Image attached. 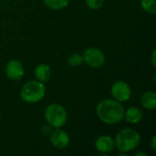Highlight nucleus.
<instances>
[{
	"label": "nucleus",
	"mask_w": 156,
	"mask_h": 156,
	"mask_svg": "<svg viewBox=\"0 0 156 156\" xmlns=\"http://www.w3.org/2000/svg\"><path fill=\"white\" fill-rule=\"evenodd\" d=\"M83 60L91 68L101 67L105 62V56L103 52L96 48H87L83 53Z\"/></svg>",
	"instance_id": "5"
},
{
	"label": "nucleus",
	"mask_w": 156,
	"mask_h": 156,
	"mask_svg": "<svg viewBox=\"0 0 156 156\" xmlns=\"http://www.w3.org/2000/svg\"><path fill=\"white\" fill-rule=\"evenodd\" d=\"M136 155H146V154H144V153H137V154H136Z\"/></svg>",
	"instance_id": "19"
},
{
	"label": "nucleus",
	"mask_w": 156,
	"mask_h": 156,
	"mask_svg": "<svg viewBox=\"0 0 156 156\" xmlns=\"http://www.w3.org/2000/svg\"><path fill=\"white\" fill-rule=\"evenodd\" d=\"M114 141L112 137L108 135H101L100 136L95 143L96 149L103 154H109L113 151L114 149Z\"/></svg>",
	"instance_id": "9"
},
{
	"label": "nucleus",
	"mask_w": 156,
	"mask_h": 156,
	"mask_svg": "<svg viewBox=\"0 0 156 156\" xmlns=\"http://www.w3.org/2000/svg\"><path fill=\"white\" fill-rule=\"evenodd\" d=\"M50 142L56 148L65 149L69 144V137L66 132L57 128V130L51 133Z\"/></svg>",
	"instance_id": "8"
},
{
	"label": "nucleus",
	"mask_w": 156,
	"mask_h": 156,
	"mask_svg": "<svg viewBox=\"0 0 156 156\" xmlns=\"http://www.w3.org/2000/svg\"><path fill=\"white\" fill-rule=\"evenodd\" d=\"M112 94L116 101H126L131 97V89L125 81L118 80L112 87Z\"/></svg>",
	"instance_id": "6"
},
{
	"label": "nucleus",
	"mask_w": 156,
	"mask_h": 156,
	"mask_svg": "<svg viewBox=\"0 0 156 156\" xmlns=\"http://www.w3.org/2000/svg\"><path fill=\"white\" fill-rule=\"evenodd\" d=\"M143 107L147 110H154L156 107V94L154 91L145 92L141 99Z\"/></svg>",
	"instance_id": "12"
},
{
	"label": "nucleus",
	"mask_w": 156,
	"mask_h": 156,
	"mask_svg": "<svg viewBox=\"0 0 156 156\" xmlns=\"http://www.w3.org/2000/svg\"><path fill=\"white\" fill-rule=\"evenodd\" d=\"M155 53H156V50H154V51H153V54H152V64H153V66H154V67H155V65H156Z\"/></svg>",
	"instance_id": "17"
},
{
	"label": "nucleus",
	"mask_w": 156,
	"mask_h": 156,
	"mask_svg": "<svg viewBox=\"0 0 156 156\" xmlns=\"http://www.w3.org/2000/svg\"><path fill=\"white\" fill-rule=\"evenodd\" d=\"M96 112L100 120L106 124H115L120 122L124 116V108L118 101H101L96 108Z\"/></svg>",
	"instance_id": "1"
},
{
	"label": "nucleus",
	"mask_w": 156,
	"mask_h": 156,
	"mask_svg": "<svg viewBox=\"0 0 156 156\" xmlns=\"http://www.w3.org/2000/svg\"><path fill=\"white\" fill-rule=\"evenodd\" d=\"M124 114H125L126 121L130 123H138L144 118V114L142 111L137 107L129 108L126 112H124Z\"/></svg>",
	"instance_id": "10"
},
{
	"label": "nucleus",
	"mask_w": 156,
	"mask_h": 156,
	"mask_svg": "<svg viewBox=\"0 0 156 156\" xmlns=\"http://www.w3.org/2000/svg\"><path fill=\"white\" fill-rule=\"evenodd\" d=\"M5 73L7 77L11 80H20L24 75V68L18 60L12 59L6 64Z\"/></svg>",
	"instance_id": "7"
},
{
	"label": "nucleus",
	"mask_w": 156,
	"mask_h": 156,
	"mask_svg": "<svg viewBox=\"0 0 156 156\" xmlns=\"http://www.w3.org/2000/svg\"><path fill=\"white\" fill-rule=\"evenodd\" d=\"M45 119L48 125L53 128L62 127L68 119L67 111L63 106L58 103L49 104L45 111Z\"/></svg>",
	"instance_id": "4"
},
{
	"label": "nucleus",
	"mask_w": 156,
	"mask_h": 156,
	"mask_svg": "<svg viewBox=\"0 0 156 156\" xmlns=\"http://www.w3.org/2000/svg\"><path fill=\"white\" fill-rule=\"evenodd\" d=\"M83 61V58L82 56H80V54H76V53H73L71 54L69 58H68V62L70 66L72 67H77V66H80Z\"/></svg>",
	"instance_id": "15"
},
{
	"label": "nucleus",
	"mask_w": 156,
	"mask_h": 156,
	"mask_svg": "<svg viewBox=\"0 0 156 156\" xmlns=\"http://www.w3.org/2000/svg\"><path fill=\"white\" fill-rule=\"evenodd\" d=\"M87 5L91 9H99L103 5L104 0H86Z\"/></svg>",
	"instance_id": "16"
},
{
	"label": "nucleus",
	"mask_w": 156,
	"mask_h": 156,
	"mask_svg": "<svg viewBox=\"0 0 156 156\" xmlns=\"http://www.w3.org/2000/svg\"><path fill=\"white\" fill-rule=\"evenodd\" d=\"M142 7L148 13L155 14L156 13V3L155 0H142L141 1Z\"/></svg>",
	"instance_id": "14"
},
{
	"label": "nucleus",
	"mask_w": 156,
	"mask_h": 156,
	"mask_svg": "<svg viewBox=\"0 0 156 156\" xmlns=\"http://www.w3.org/2000/svg\"><path fill=\"white\" fill-rule=\"evenodd\" d=\"M69 0H45V4L48 7L53 10H58L68 5Z\"/></svg>",
	"instance_id": "13"
},
{
	"label": "nucleus",
	"mask_w": 156,
	"mask_h": 156,
	"mask_svg": "<svg viewBox=\"0 0 156 156\" xmlns=\"http://www.w3.org/2000/svg\"><path fill=\"white\" fill-rule=\"evenodd\" d=\"M141 142L139 133L133 129H123L120 131L114 140V144L120 152L127 153L135 149Z\"/></svg>",
	"instance_id": "2"
},
{
	"label": "nucleus",
	"mask_w": 156,
	"mask_h": 156,
	"mask_svg": "<svg viewBox=\"0 0 156 156\" xmlns=\"http://www.w3.org/2000/svg\"><path fill=\"white\" fill-rule=\"evenodd\" d=\"M35 75L39 81L41 82L48 81L51 75V70H50L49 66L46 64H40L37 66L35 69Z\"/></svg>",
	"instance_id": "11"
},
{
	"label": "nucleus",
	"mask_w": 156,
	"mask_h": 156,
	"mask_svg": "<svg viewBox=\"0 0 156 156\" xmlns=\"http://www.w3.org/2000/svg\"><path fill=\"white\" fill-rule=\"evenodd\" d=\"M46 92L43 83L39 80L27 82L21 90V98L27 103H35L42 100Z\"/></svg>",
	"instance_id": "3"
},
{
	"label": "nucleus",
	"mask_w": 156,
	"mask_h": 156,
	"mask_svg": "<svg viewBox=\"0 0 156 156\" xmlns=\"http://www.w3.org/2000/svg\"><path fill=\"white\" fill-rule=\"evenodd\" d=\"M155 144H156V137L155 136H154V137H153V139H152V142H151V145H152L153 150H156Z\"/></svg>",
	"instance_id": "18"
}]
</instances>
